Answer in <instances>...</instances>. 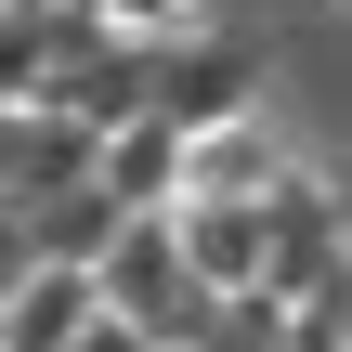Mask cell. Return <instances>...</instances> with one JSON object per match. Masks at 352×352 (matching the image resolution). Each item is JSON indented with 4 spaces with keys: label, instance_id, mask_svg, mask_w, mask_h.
Returning <instances> with one entry per match:
<instances>
[{
    "label": "cell",
    "instance_id": "6da1fadb",
    "mask_svg": "<svg viewBox=\"0 0 352 352\" xmlns=\"http://www.w3.org/2000/svg\"><path fill=\"white\" fill-rule=\"evenodd\" d=\"M157 183H170V131H131L104 157V196H157Z\"/></svg>",
    "mask_w": 352,
    "mask_h": 352
},
{
    "label": "cell",
    "instance_id": "7a4b0ae2",
    "mask_svg": "<svg viewBox=\"0 0 352 352\" xmlns=\"http://www.w3.org/2000/svg\"><path fill=\"white\" fill-rule=\"evenodd\" d=\"M118 13H144V26H170V13H196V0H118Z\"/></svg>",
    "mask_w": 352,
    "mask_h": 352
}]
</instances>
